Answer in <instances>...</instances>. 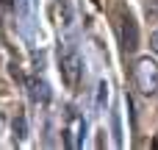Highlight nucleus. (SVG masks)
Wrapping results in <instances>:
<instances>
[{
  "instance_id": "nucleus-6",
  "label": "nucleus",
  "mask_w": 158,
  "mask_h": 150,
  "mask_svg": "<svg viewBox=\"0 0 158 150\" xmlns=\"http://www.w3.org/2000/svg\"><path fill=\"white\" fill-rule=\"evenodd\" d=\"M150 45H153V50L158 53V31H153V36H150Z\"/></svg>"
},
{
  "instance_id": "nucleus-1",
  "label": "nucleus",
  "mask_w": 158,
  "mask_h": 150,
  "mask_svg": "<svg viewBox=\"0 0 158 150\" xmlns=\"http://www.w3.org/2000/svg\"><path fill=\"white\" fill-rule=\"evenodd\" d=\"M133 81L142 95H147V97L158 95V61L150 56H142L133 67Z\"/></svg>"
},
{
  "instance_id": "nucleus-4",
  "label": "nucleus",
  "mask_w": 158,
  "mask_h": 150,
  "mask_svg": "<svg viewBox=\"0 0 158 150\" xmlns=\"http://www.w3.org/2000/svg\"><path fill=\"white\" fill-rule=\"evenodd\" d=\"M86 131V122H83V117H72V125H69V148H83V134Z\"/></svg>"
},
{
  "instance_id": "nucleus-3",
  "label": "nucleus",
  "mask_w": 158,
  "mask_h": 150,
  "mask_svg": "<svg viewBox=\"0 0 158 150\" xmlns=\"http://www.w3.org/2000/svg\"><path fill=\"white\" fill-rule=\"evenodd\" d=\"M122 47H125V53H133L139 47V31L131 17H122Z\"/></svg>"
},
{
  "instance_id": "nucleus-5",
  "label": "nucleus",
  "mask_w": 158,
  "mask_h": 150,
  "mask_svg": "<svg viewBox=\"0 0 158 150\" xmlns=\"http://www.w3.org/2000/svg\"><path fill=\"white\" fill-rule=\"evenodd\" d=\"M31 97L36 100V103H47L50 100V86H47V81H42V78H31Z\"/></svg>"
},
{
  "instance_id": "nucleus-2",
  "label": "nucleus",
  "mask_w": 158,
  "mask_h": 150,
  "mask_svg": "<svg viewBox=\"0 0 158 150\" xmlns=\"http://www.w3.org/2000/svg\"><path fill=\"white\" fill-rule=\"evenodd\" d=\"M81 72H83V61H81V53L75 50V45H67L61 50V75L67 81L69 89H75L81 84Z\"/></svg>"
}]
</instances>
